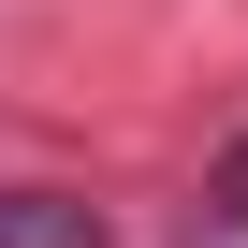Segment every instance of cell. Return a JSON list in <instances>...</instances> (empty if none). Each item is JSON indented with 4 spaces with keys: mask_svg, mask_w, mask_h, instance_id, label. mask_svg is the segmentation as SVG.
Listing matches in <instances>:
<instances>
[{
    "mask_svg": "<svg viewBox=\"0 0 248 248\" xmlns=\"http://www.w3.org/2000/svg\"><path fill=\"white\" fill-rule=\"evenodd\" d=\"M0 248H102V219L73 190H0Z\"/></svg>",
    "mask_w": 248,
    "mask_h": 248,
    "instance_id": "obj_1",
    "label": "cell"
},
{
    "mask_svg": "<svg viewBox=\"0 0 248 248\" xmlns=\"http://www.w3.org/2000/svg\"><path fill=\"white\" fill-rule=\"evenodd\" d=\"M219 204H233V219H248V146H233V161H219Z\"/></svg>",
    "mask_w": 248,
    "mask_h": 248,
    "instance_id": "obj_2",
    "label": "cell"
}]
</instances>
